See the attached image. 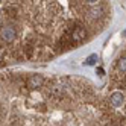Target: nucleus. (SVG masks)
Listing matches in <instances>:
<instances>
[{
    "mask_svg": "<svg viewBox=\"0 0 126 126\" xmlns=\"http://www.w3.org/2000/svg\"><path fill=\"white\" fill-rule=\"evenodd\" d=\"M96 61H97V56H96V55H93V56H90V58L85 61V64H87V65H93Z\"/></svg>",
    "mask_w": 126,
    "mask_h": 126,
    "instance_id": "nucleus-2",
    "label": "nucleus"
},
{
    "mask_svg": "<svg viewBox=\"0 0 126 126\" xmlns=\"http://www.w3.org/2000/svg\"><path fill=\"white\" fill-rule=\"evenodd\" d=\"M108 18L106 0H0V68L55 58Z\"/></svg>",
    "mask_w": 126,
    "mask_h": 126,
    "instance_id": "nucleus-1",
    "label": "nucleus"
}]
</instances>
